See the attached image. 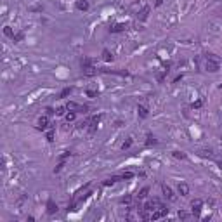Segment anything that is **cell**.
<instances>
[{
  "instance_id": "6da1fadb",
  "label": "cell",
  "mask_w": 222,
  "mask_h": 222,
  "mask_svg": "<svg viewBox=\"0 0 222 222\" xmlns=\"http://www.w3.org/2000/svg\"><path fill=\"white\" fill-rule=\"evenodd\" d=\"M66 108L70 111H75V113H87V106H82V104H78V102H73V101H70L68 104H66Z\"/></svg>"
},
{
  "instance_id": "7a4b0ae2",
  "label": "cell",
  "mask_w": 222,
  "mask_h": 222,
  "mask_svg": "<svg viewBox=\"0 0 222 222\" xmlns=\"http://www.w3.org/2000/svg\"><path fill=\"white\" fill-rule=\"evenodd\" d=\"M166 213H168V208H165V206H158L156 210H153V213H151V219H153V221H158V219L165 217Z\"/></svg>"
},
{
  "instance_id": "3957f363",
  "label": "cell",
  "mask_w": 222,
  "mask_h": 222,
  "mask_svg": "<svg viewBox=\"0 0 222 222\" xmlns=\"http://www.w3.org/2000/svg\"><path fill=\"white\" fill-rule=\"evenodd\" d=\"M162 191H163V194H165V198L168 200V201H175V200H177V196L174 194V191H172V187H170V186L163 184V186H162Z\"/></svg>"
},
{
  "instance_id": "277c9868",
  "label": "cell",
  "mask_w": 222,
  "mask_h": 222,
  "mask_svg": "<svg viewBox=\"0 0 222 222\" xmlns=\"http://www.w3.org/2000/svg\"><path fill=\"white\" fill-rule=\"evenodd\" d=\"M201 205H203V201H201L200 198H196V200H193V201H191L193 213H194V215H200V212H201Z\"/></svg>"
},
{
  "instance_id": "5b68a950",
  "label": "cell",
  "mask_w": 222,
  "mask_h": 222,
  "mask_svg": "<svg viewBox=\"0 0 222 222\" xmlns=\"http://www.w3.org/2000/svg\"><path fill=\"white\" fill-rule=\"evenodd\" d=\"M158 206H163V205L160 203L158 200H149L148 203L144 205V208H146V210H156Z\"/></svg>"
},
{
  "instance_id": "8992f818",
  "label": "cell",
  "mask_w": 222,
  "mask_h": 222,
  "mask_svg": "<svg viewBox=\"0 0 222 222\" xmlns=\"http://www.w3.org/2000/svg\"><path fill=\"white\" fill-rule=\"evenodd\" d=\"M177 191H179L181 196H187L189 194V186L186 184V182H181V184L177 186Z\"/></svg>"
},
{
  "instance_id": "52a82bcc",
  "label": "cell",
  "mask_w": 222,
  "mask_h": 222,
  "mask_svg": "<svg viewBox=\"0 0 222 222\" xmlns=\"http://www.w3.org/2000/svg\"><path fill=\"white\" fill-rule=\"evenodd\" d=\"M82 71H83L85 76H94V75H97V70H95L94 66H90V64H89V66H83V70H82Z\"/></svg>"
},
{
  "instance_id": "ba28073f",
  "label": "cell",
  "mask_w": 222,
  "mask_h": 222,
  "mask_svg": "<svg viewBox=\"0 0 222 222\" xmlns=\"http://www.w3.org/2000/svg\"><path fill=\"white\" fill-rule=\"evenodd\" d=\"M47 127H49V118H47V116H40V118H38V129L45 130Z\"/></svg>"
},
{
  "instance_id": "9c48e42d",
  "label": "cell",
  "mask_w": 222,
  "mask_h": 222,
  "mask_svg": "<svg viewBox=\"0 0 222 222\" xmlns=\"http://www.w3.org/2000/svg\"><path fill=\"white\" fill-rule=\"evenodd\" d=\"M99 120H101L99 116H94L92 120H90V123H89V125H90V127H89V132H90V134H94V132H95V129H97V123H99Z\"/></svg>"
},
{
  "instance_id": "30bf717a",
  "label": "cell",
  "mask_w": 222,
  "mask_h": 222,
  "mask_svg": "<svg viewBox=\"0 0 222 222\" xmlns=\"http://www.w3.org/2000/svg\"><path fill=\"white\" fill-rule=\"evenodd\" d=\"M123 30H127V24H115V26H111L110 28V31L111 33H120V31H123Z\"/></svg>"
},
{
  "instance_id": "8fae6325",
  "label": "cell",
  "mask_w": 222,
  "mask_h": 222,
  "mask_svg": "<svg viewBox=\"0 0 222 222\" xmlns=\"http://www.w3.org/2000/svg\"><path fill=\"white\" fill-rule=\"evenodd\" d=\"M148 14H149V7L146 5V7H142L141 12H137V18L141 19V21H146V19H148Z\"/></svg>"
},
{
  "instance_id": "7c38bea8",
  "label": "cell",
  "mask_w": 222,
  "mask_h": 222,
  "mask_svg": "<svg viewBox=\"0 0 222 222\" xmlns=\"http://www.w3.org/2000/svg\"><path fill=\"white\" fill-rule=\"evenodd\" d=\"M76 9L78 11H89V2L87 0H78L76 2Z\"/></svg>"
},
{
  "instance_id": "4fadbf2b",
  "label": "cell",
  "mask_w": 222,
  "mask_h": 222,
  "mask_svg": "<svg viewBox=\"0 0 222 222\" xmlns=\"http://www.w3.org/2000/svg\"><path fill=\"white\" fill-rule=\"evenodd\" d=\"M47 212H49L51 215H52V213H56V212H57V205H56L54 201H52V200H51V201L47 203Z\"/></svg>"
},
{
  "instance_id": "5bb4252c",
  "label": "cell",
  "mask_w": 222,
  "mask_h": 222,
  "mask_svg": "<svg viewBox=\"0 0 222 222\" xmlns=\"http://www.w3.org/2000/svg\"><path fill=\"white\" fill-rule=\"evenodd\" d=\"M198 154H200V156H203V158H212V156H213V153H212L210 149H200V151H198Z\"/></svg>"
},
{
  "instance_id": "9a60e30c",
  "label": "cell",
  "mask_w": 222,
  "mask_h": 222,
  "mask_svg": "<svg viewBox=\"0 0 222 222\" xmlns=\"http://www.w3.org/2000/svg\"><path fill=\"white\" fill-rule=\"evenodd\" d=\"M137 113H139V116H141V118H148V108H144V106H139V108H137Z\"/></svg>"
},
{
  "instance_id": "2e32d148",
  "label": "cell",
  "mask_w": 222,
  "mask_h": 222,
  "mask_svg": "<svg viewBox=\"0 0 222 222\" xmlns=\"http://www.w3.org/2000/svg\"><path fill=\"white\" fill-rule=\"evenodd\" d=\"M148 193H149V187H142V189L139 191V194H137V198H139V200H144V198L148 196Z\"/></svg>"
},
{
  "instance_id": "e0dca14e",
  "label": "cell",
  "mask_w": 222,
  "mask_h": 222,
  "mask_svg": "<svg viewBox=\"0 0 222 222\" xmlns=\"http://www.w3.org/2000/svg\"><path fill=\"white\" fill-rule=\"evenodd\" d=\"M71 92H73V89L71 87H66V89H63V92L59 94V97H68Z\"/></svg>"
},
{
  "instance_id": "ac0fdd59",
  "label": "cell",
  "mask_w": 222,
  "mask_h": 222,
  "mask_svg": "<svg viewBox=\"0 0 222 222\" xmlns=\"http://www.w3.org/2000/svg\"><path fill=\"white\" fill-rule=\"evenodd\" d=\"M122 177H111V179H108V181H104V186H113L115 182H118Z\"/></svg>"
},
{
  "instance_id": "d6986e66",
  "label": "cell",
  "mask_w": 222,
  "mask_h": 222,
  "mask_svg": "<svg viewBox=\"0 0 222 222\" xmlns=\"http://www.w3.org/2000/svg\"><path fill=\"white\" fill-rule=\"evenodd\" d=\"M102 59L104 61H113V54L110 51H102Z\"/></svg>"
},
{
  "instance_id": "ffe728a7",
  "label": "cell",
  "mask_w": 222,
  "mask_h": 222,
  "mask_svg": "<svg viewBox=\"0 0 222 222\" xmlns=\"http://www.w3.org/2000/svg\"><path fill=\"white\" fill-rule=\"evenodd\" d=\"M4 35H5V37H14L12 28H11V26H5V28H4Z\"/></svg>"
},
{
  "instance_id": "44dd1931",
  "label": "cell",
  "mask_w": 222,
  "mask_h": 222,
  "mask_svg": "<svg viewBox=\"0 0 222 222\" xmlns=\"http://www.w3.org/2000/svg\"><path fill=\"white\" fill-rule=\"evenodd\" d=\"M134 177V174L132 172H125L123 175H122V181H129V179H132Z\"/></svg>"
},
{
  "instance_id": "7402d4cb",
  "label": "cell",
  "mask_w": 222,
  "mask_h": 222,
  "mask_svg": "<svg viewBox=\"0 0 222 222\" xmlns=\"http://www.w3.org/2000/svg\"><path fill=\"white\" fill-rule=\"evenodd\" d=\"M23 38H24V33H16V35L12 37V40H14V42H21Z\"/></svg>"
},
{
  "instance_id": "603a6c76",
  "label": "cell",
  "mask_w": 222,
  "mask_h": 222,
  "mask_svg": "<svg viewBox=\"0 0 222 222\" xmlns=\"http://www.w3.org/2000/svg\"><path fill=\"white\" fill-rule=\"evenodd\" d=\"M66 110H68L66 106H64V108H57V110H56V115H59V116H63V115H66Z\"/></svg>"
},
{
  "instance_id": "cb8c5ba5",
  "label": "cell",
  "mask_w": 222,
  "mask_h": 222,
  "mask_svg": "<svg viewBox=\"0 0 222 222\" xmlns=\"http://www.w3.org/2000/svg\"><path fill=\"white\" fill-rule=\"evenodd\" d=\"M174 156H175V158H181V160H186V154L181 153V151H174Z\"/></svg>"
},
{
  "instance_id": "d4e9b609",
  "label": "cell",
  "mask_w": 222,
  "mask_h": 222,
  "mask_svg": "<svg viewBox=\"0 0 222 222\" xmlns=\"http://www.w3.org/2000/svg\"><path fill=\"white\" fill-rule=\"evenodd\" d=\"M130 146H132V139H127V141H125V142H123V146H122V149H129Z\"/></svg>"
},
{
  "instance_id": "484cf974",
  "label": "cell",
  "mask_w": 222,
  "mask_h": 222,
  "mask_svg": "<svg viewBox=\"0 0 222 222\" xmlns=\"http://www.w3.org/2000/svg\"><path fill=\"white\" fill-rule=\"evenodd\" d=\"M75 116H76V115H75V111H71V113H66V120H68V122H73Z\"/></svg>"
},
{
  "instance_id": "4316f807",
  "label": "cell",
  "mask_w": 222,
  "mask_h": 222,
  "mask_svg": "<svg viewBox=\"0 0 222 222\" xmlns=\"http://www.w3.org/2000/svg\"><path fill=\"white\" fill-rule=\"evenodd\" d=\"M146 144H148V146H153V144H156V139H154L153 135H149L148 141H146Z\"/></svg>"
},
{
  "instance_id": "83f0119b",
  "label": "cell",
  "mask_w": 222,
  "mask_h": 222,
  "mask_svg": "<svg viewBox=\"0 0 222 222\" xmlns=\"http://www.w3.org/2000/svg\"><path fill=\"white\" fill-rule=\"evenodd\" d=\"M179 219H189V213H187V212H184V210H181V212H179Z\"/></svg>"
},
{
  "instance_id": "f1b7e54d",
  "label": "cell",
  "mask_w": 222,
  "mask_h": 222,
  "mask_svg": "<svg viewBox=\"0 0 222 222\" xmlns=\"http://www.w3.org/2000/svg\"><path fill=\"white\" fill-rule=\"evenodd\" d=\"M87 95H89V97H97V90H94V89H89V90H87Z\"/></svg>"
},
{
  "instance_id": "f546056e",
  "label": "cell",
  "mask_w": 222,
  "mask_h": 222,
  "mask_svg": "<svg viewBox=\"0 0 222 222\" xmlns=\"http://www.w3.org/2000/svg\"><path fill=\"white\" fill-rule=\"evenodd\" d=\"M47 141H49V142H52V141H54V132H52V130H49V132H47Z\"/></svg>"
},
{
  "instance_id": "4dcf8cb0",
  "label": "cell",
  "mask_w": 222,
  "mask_h": 222,
  "mask_svg": "<svg viewBox=\"0 0 222 222\" xmlns=\"http://www.w3.org/2000/svg\"><path fill=\"white\" fill-rule=\"evenodd\" d=\"M201 104H203L201 101H196V102H193V108H201Z\"/></svg>"
},
{
  "instance_id": "1f68e13d",
  "label": "cell",
  "mask_w": 222,
  "mask_h": 222,
  "mask_svg": "<svg viewBox=\"0 0 222 222\" xmlns=\"http://www.w3.org/2000/svg\"><path fill=\"white\" fill-rule=\"evenodd\" d=\"M120 201H122V203H130V196H125V198H122Z\"/></svg>"
},
{
  "instance_id": "d6a6232c",
  "label": "cell",
  "mask_w": 222,
  "mask_h": 222,
  "mask_svg": "<svg viewBox=\"0 0 222 222\" xmlns=\"http://www.w3.org/2000/svg\"><path fill=\"white\" fill-rule=\"evenodd\" d=\"M63 166H64V163H59V165L56 166V172H59V170H61V168H63Z\"/></svg>"
},
{
  "instance_id": "836d02e7",
  "label": "cell",
  "mask_w": 222,
  "mask_h": 222,
  "mask_svg": "<svg viewBox=\"0 0 222 222\" xmlns=\"http://www.w3.org/2000/svg\"><path fill=\"white\" fill-rule=\"evenodd\" d=\"M219 168H221V170H222V160H221V162H219Z\"/></svg>"
}]
</instances>
